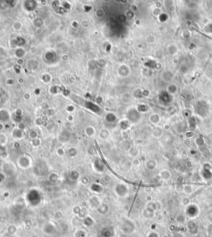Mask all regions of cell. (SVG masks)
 <instances>
[{
  "instance_id": "11",
  "label": "cell",
  "mask_w": 212,
  "mask_h": 237,
  "mask_svg": "<svg viewBox=\"0 0 212 237\" xmlns=\"http://www.w3.org/2000/svg\"><path fill=\"white\" fill-rule=\"evenodd\" d=\"M13 137L15 139H21L23 138V130L20 129H16L13 131Z\"/></svg>"
},
{
  "instance_id": "19",
  "label": "cell",
  "mask_w": 212,
  "mask_h": 237,
  "mask_svg": "<svg viewBox=\"0 0 212 237\" xmlns=\"http://www.w3.org/2000/svg\"><path fill=\"white\" fill-rule=\"evenodd\" d=\"M115 119H116V117H115V115L113 114V113H110V114H108L106 115V120L108 122H114Z\"/></svg>"
},
{
  "instance_id": "7",
  "label": "cell",
  "mask_w": 212,
  "mask_h": 237,
  "mask_svg": "<svg viewBox=\"0 0 212 237\" xmlns=\"http://www.w3.org/2000/svg\"><path fill=\"white\" fill-rule=\"evenodd\" d=\"M9 113L6 110H2L0 111V121L2 122H7L9 120Z\"/></svg>"
},
{
  "instance_id": "35",
  "label": "cell",
  "mask_w": 212,
  "mask_h": 237,
  "mask_svg": "<svg viewBox=\"0 0 212 237\" xmlns=\"http://www.w3.org/2000/svg\"><path fill=\"white\" fill-rule=\"evenodd\" d=\"M139 163H140V162L138 161V159H134V164H135V165H138Z\"/></svg>"
},
{
  "instance_id": "36",
  "label": "cell",
  "mask_w": 212,
  "mask_h": 237,
  "mask_svg": "<svg viewBox=\"0 0 212 237\" xmlns=\"http://www.w3.org/2000/svg\"><path fill=\"white\" fill-rule=\"evenodd\" d=\"M30 237H39L37 235H36V234H33V235H32V236H30Z\"/></svg>"
},
{
  "instance_id": "9",
  "label": "cell",
  "mask_w": 212,
  "mask_h": 237,
  "mask_svg": "<svg viewBox=\"0 0 212 237\" xmlns=\"http://www.w3.org/2000/svg\"><path fill=\"white\" fill-rule=\"evenodd\" d=\"M176 221L179 224H185L187 221V217H186V214H182V213H179L175 217Z\"/></svg>"
},
{
  "instance_id": "31",
  "label": "cell",
  "mask_w": 212,
  "mask_h": 237,
  "mask_svg": "<svg viewBox=\"0 0 212 237\" xmlns=\"http://www.w3.org/2000/svg\"><path fill=\"white\" fill-rule=\"evenodd\" d=\"M173 237H184L183 234L181 233V232H175L173 234Z\"/></svg>"
},
{
  "instance_id": "28",
  "label": "cell",
  "mask_w": 212,
  "mask_h": 237,
  "mask_svg": "<svg viewBox=\"0 0 212 237\" xmlns=\"http://www.w3.org/2000/svg\"><path fill=\"white\" fill-rule=\"evenodd\" d=\"M151 116H152V117H153V120H152V123H155V124H157V123L160 122V116H158V118H155V117H156V114H152Z\"/></svg>"
},
{
  "instance_id": "17",
  "label": "cell",
  "mask_w": 212,
  "mask_h": 237,
  "mask_svg": "<svg viewBox=\"0 0 212 237\" xmlns=\"http://www.w3.org/2000/svg\"><path fill=\"white\" fill-rule=\"evenodd\" d=\"M67 154L69 157H70V158H74L75 156H76L77 150L76 149H74V148H70V149H68Z\"/></svg>"
},
{
  "instance_id": "8",
  "label": "cell",
  "mask_w": 212,
  "mask_h": 237,
  "mask_svg": "<svg viewBox=\"0 0 212 237\" xmlns=\"http://www.w3.org/2000/svg\"><path fill=\"white\" fill-rule=\"evenodd\" d=\"M85 105H86V107H87L88 109H90L91 111H93L94 113H98V112H100V109L99 106L94 105V104L91 103V102L86 101V102H85Z\"/></svg>"
},
{
  "instance_id": "1",
  "label": "cell",
  "mask_w": 212,
  "mask_h": 237,
  "mask_svg": "<svg viewBox=\"0 0 212 237\" xmlns=\"http://www.w3.org/2000/svg\"><path fill=\"white\" fill-rule=\"evenodd\" d=\"M114 192L120 197H124L128 193V189L125 185L118 184L117 186H115Z\"/></svg>"
},
{
  "instance_id": "20",
  "label": "cell",
  "mask_w": 212,
  "mask_h": 237,
  "mask_svg": "<svg viewBox=\"0 0 212 237\" xmlns=\"http://www.w3.org/2000/svg\"><path fill=\"white\" fill-rule=\"evenodd\" d=\"M146 237H160V234L155 230H151L147 234Z\"/></svg>"
},
{
  "instance_id": "6",
  "label": "cell",
  "mask_w": 212,
  "mask_h": 237,
  "mask_svg": "<svg viewBox=\"0 0 212 237\" xmlns=\"http://www.w3.org/2000/svg\"><path fill=\"white\" fill-rule=\"evenodd\" d=\"M187 228L190 230V232H191V234H195L198 230V227H197V225H196V222L193 220H191L188 221L187 223Z\"/></svg>"
},
{
  "instance_id": "29",
  "label": "cell",
  "mask_w": 212,
  "mask_h": 237,
  "mask_svg": "<svg viewBox=\"0 0 212 237\" xmlns=\"http://www.w3.org/2000/svg\"><path fill=\"white\" fill-rule=\"evenodd\" d=\"M9 231L10 234H15L16 231H17V228L14 226H9Z\"/></svg>"
},
{
  "instance_id": "22",
  "label": "cell",
  "mask_w": 212,
  "mask_h": 237,
  "mask_svg": "<svg viewBox=\"0 0 212 237\" xmlns=\"http://www.w3.org/2000/svg\"><path fill=\"white\" fill-rule=\"evenodd\" d=\"M26 42V41L23 39V38H22V37H17V39L15 40V43H16V45H17V46H23V45H24Z\"/></svg>"
},
{
  "instance_id": "12",
  "label": "cell",
  "mask_w": 212,
  "mask_h": 237,
  "mask_svg": "<svg viewBox=\"0 0 212 237\" xmlns=\"http://www.w3.org/2000/svg\"><path fill=\"white\" fill-rule=\"evenodd\" d=\"M109 211V206L108 205L106 204H104L102 203L101 205L98 207V211L100 213V214H106L107 212Z\"/></svg>"
},
{
  "instance_id": "34",
  "label": "cell",
  "mask_w": 212,
  "mask_h": 237,
  "mask_svg": "<svg viewBox=\"0 0 212 237\" xmlns=\"http://www.w3.org/2000/svg\"><path fill=\"white\" fill-rule=\"evenodd\" d=\"M67 110H68V111H73V110H74V107H73V106H68L67 107Z\"/></svg>"
},
{
  "instance_id": "18",
  "label": "cell",
  "mask_w": 212,
  "mask_h": 237,
  "mask_svg": "<svg viewBox=\"0 0 212 237\" xmlns=\"http://www.w3.org/2000/svg\"><path fill=\"white\" fill-rule=\"evenodd\" d=\"M181 204L184 206H188L189 205H191V200H190V198L188 197H183L182 199H181Z\"/></svg>"
},
{
  "instance_id": "27",
  "label": "cell",
  "mask_w": 212,
  "mask_h": 237,
  "mask_svg": "<svg viewBox=\"0 0 212 237\" xmlns=\"http://www.w3.org/2000/svg\"><path fill=\"white\" fill-rule=\"evenodd\" d=\"M42 80H43L44 82L47 83V81L49 82V80H51V76L48 75V74H45L42 76Z\"/></svg>"
},
{
  "instance_id": "32",
  "label": "cell",
  "mask_w": 212,
  "mask_h": 237,
  "mask_svg": "<svg viewBox=\"0 0 212 237\" xmlns=\"http://www.w3.org/2000/svg\"><path fill=\"white\" fill-rule=\"evenodd\" d=\"M14 84V80L13 79H9L7 80V85H9V86H12V85H13Z\"/></svg>"
},
{
  "instance_id": "13",
  "label": "cell",
  "mask_w": 212,
  "mask_h": 237,
  "mask_svg": "<svg viewBox=\"0 0 212 237\" xmlns=\"http://www.w3.org/2000/svg\"><path fill=\"white\" fill-rule=\"evenodd\" d=\"M183 193L186 195H191L193 193V187L191 185H185L183 187Z\"/></svg>"
},
{
  "instance_id": "3",
  "label": "cell",
  "mask_w": 212,
  "mask_h": 237,
  "mask_svg": "<svg viewBox=\"0 0 212 237\" xmlns=\"http://www.w3.org/2000/svg\"><path fill=\"white\" fill-rule=\"evenodd\" d=\"M45 58H46V60L47 62L52 63V62H56L57 60V55H56V53L55 52H53L52 50H51V51H48L45 54Z\"/></svg>"
},
{
  "instance_id": "30",
  "label": "cell",
  "mask_w": 212,
  "mask_h": 237,
  "mask_svg": "<svg viewBox=\"0 0 212 237\" xmlns=\"http://www.w3.org/2000/svg\"><path fill=\"white\" fill-rule=\"evenodd\" d=\"M95 14L97 15V17L101 18V17H103V15H104V12L102 11L101 9H99V10H97V11L95 12Z\"/></svg>"
},
{
  "instance_id": "2",
  "label": "cell",
  "mask_w": 212,
  "mask_h": 237,
  "mask_svg": "<svg viewBox=\"0 0 212 237\" xmlns=\"http://www.w3.org/2000/svg\"><path fill=\"white\" fill-rule=\"evenodd\" d=\"M31 163H32L31 158L27 157V156H22L18 159V165L23 169L28 168L31 166Z\"/></svg>"
},
{
  "instance_id": "23",
  "label": "cell",
  "mask_w": 212,
  "mask_h": 237,
  "mask_svg": "<svg viewBox=\"0 0 212 237\" xmlns=\"http://www.w3.org/2000/svg\"><path fill=\"white\" fill-rule=\"evenodd\" d=\"M28 136H29V138H30L32 140H33V139H37V133L36 131H34V130H31V131L29 132Z\"/></svg>"
},
{
  "instance_id": "14",
  "label": "cell",
  "mask_w": 212,
  "mask_h": 237,
  "mask_svg": "<svg viewBox=\"0 0 212 237\" xmlns=\"http://www.w3.org/2000/svg\"><path fill=\"white\" fill-rule=\"evenodd\" d=\"M94 133H95L94 129L93 127H91V126H89V127H87L85 129V133L89 137H92L94 134Z\"/></svg>"
},
{
  "instance_id": "5",
  "label": "cell",
  "mask_w": 212,
  "mask_h": 237,
  "mask_svg": "<svg viewBox=\"0 0 212 237\" xmlns=\"http://www.w3.org/2000/svg\"><path fill=\"white\" fill-rule=\"evenodd\" d=\"M159 177L162 181H168L171 177V173L168 169H163L160 172Z\"/></svg>"
},
{
  "instance_id": "33",
  "label": "cell",
  "mask_w": 212,
  "mask_h": 237,
  "mask_svg": "<svg viewBox=\"0 0 212 237\" xmlns=\"http://www.w3.org/2000/svg\"><path fill=\"white\" fill-rule=\"evenodd\" d=\"M208 219L210 220V221H211V222H212V211L208 214Z\"/></svg>"
},
{
  "instance_id": "16",
  "label": "cell",
  "mask_w": 212,
  "mask_h": 237,
  "mask_svg": "<svg viewBox=\"0 0 212 237\" xmlns=\"http://www.w3.org/2000/svg\"><path fill=\"white\" fill-rule=\"evenodd\" d=\"M15 55H16V56H17L18 59H22L23 57V56L25 55V52L22 48H18L15 52Z\"/></svg>"
},
{
  "instance_id": "24",
  "label": "cell",
  "mask_w": 212,
  "mask_h": 237,
  "mask_svg": "<svg viewBox=\"0 0 212 237\" xmlns=\"http://www.w3.org/2000/svg\"><path fill=\"white\" fill-rule=\"evenodd\" d=\"M100 164H101V162L100 161V160H96L95 162H94V165L96 166H100ZM102 167H104V165H101V167L100 168V167H95V169H96V171L97 172H102L103 170H104V168H102Z\"/></svg>"
},
{
  "instance_id": "25",
  "label": "cell",
  "mask_w": 212,
  "mask_h": 237,
  "mask_svg": "<svg viewBox=\"0 0 212 237\" xmlns=\"http://www.w3.org/2000/svg\"><path fill=\"white\" fill-rule=\"evenodd\" d=\"M65 153H66V152H65V149H64L63 148H59V149H56V154H57L59 157H62V156H64V155H65Z\"/></svg>"
},
{
  "instance_id": "10",
  "label": "cell",
  "mask_w": 212,
  "mask_h": 237,
  "mask_svg": "<svg viewBox=\"0 0 212 237\" xmlns=\"http://www.w3.org/2000/svg\"><path fill=\"white\" fill-rule=\"evenodd\" d=\"M83 224L87 227H90V226H93L95 224V221L91 216H87L83 220Z\"/></svg>"
},
{
  "instance_id": "21",
  "label": "cell",
  "mask_w": 212,
  "mask_h": 237,
  "mask_svg": "<svg viewBox=\"0 0 212 237\" xmlns=\"http://www.w3.org/2000/svg\"><path fill=\"white\" fill-rule=\"evenodd\" d=\"M167 90L171 94H175L177 92V86L175 85H171L167 88Z\"/></svg>"
},
{
  "instance_id": "15",
  "label": "cell",
  "mask_w": 212,
  "mask_h": 237,
  "mask_svg": "<svg viewBox=\"0 0 212 237\" xmlns=\"http://www.w3.org/2000/svg\"><path fill=\"white\" fill-rule=\"evenodd\" d=\"M146 167L148 170H153L156 167V163L153 160H149L146 163Z\"/></svg>"
},
{
  "instance_id": "4",
  "label": "cell",
  "mask_w": 212,
  "mask_h": 237,
  "mask_svg": "<svg viewBox=\"0 0 212 237\" xmlns=\"http://www.w3.org/2000/svg\"><path fill=\"white\" fill-rule=\"evenodd\" d=\"M155 212L156 211H154L152 209H150L149 207L146 206L143 211V216L146 219H153L154 216H155Z\"/></svg>"
},
{
  "instance_id": "26",
  "label": "cell",
  "mask_w": 212,
  "mask_h": 237,
  "mask_svg": "<svg viewBox=\"0 0 212 237\" xmlns=\"http://www.w3.org/2000/svg\"><path fill=\"white\" fill-rule=\"evenodd\" d=\"M57 179H58V175L56 174V173H51V175L49 176V180L51 181V182H53V183L56 182Z\"/></svg>"
}]
</instances>
